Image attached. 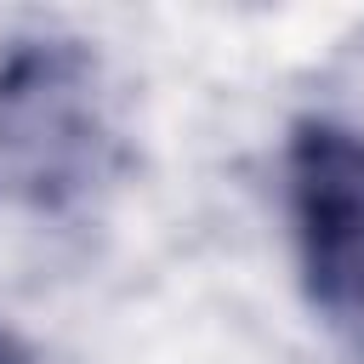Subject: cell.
Instances as JSON below:
<instances>
[{
    "instance_id": "6da1fadb",
    "label": "cell",
    "mask_w": 364,
    "mask_h": 364,
    "mask_svg": "<svg viewBox=\"0 0 364 364\" xmlns=\"http://www.w3.org/2000/svg\"><path fill=\"white\" fill-rule=\"evenodd\" d=\"M131 165L119 97L80 34L0 40V210L74 216Z\"/></svg>"
},
{
    "instance_id": "7a4b0ae2",
    "label": "cell",
    "mask_w": 364,
    "mask_h": 364,
    "mask_svg": "<svg viewBox=\"0 0 364 364\" xmlns=\"http://www.w3.org/2000/svg\"><path fill=\"white\" fill-rule=\"evenodd\" d=\"M284 210L301 296L318 324L364 364V131L301 114L284 142Z\"/></svg>"
},
{
    "instance_id": "3957f363",
    "label": "cell",
    "mask_w": 364,
    "mask_h": 364,
    "mask_svg": "<svg viewBox=\"0 0 364 364\" xmlns=\"http://www.w3.org/2000/svg\"><path fill=\"white\" fill-rule=\"evenodd\" d=\"M0 364H40V358L28 353V341H23L17 330H6V324H0Z\"/></svg>"
}]
</instances>
